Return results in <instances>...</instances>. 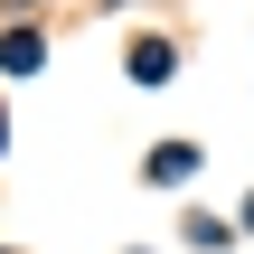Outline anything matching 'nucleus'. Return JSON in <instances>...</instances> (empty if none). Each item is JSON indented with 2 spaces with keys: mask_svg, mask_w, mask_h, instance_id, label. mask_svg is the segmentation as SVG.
I'll use <instances>...</instances> for the list:
<instances>
[{
  "mask_svg": "<svg viewBox=\"0 0 254 254\" xmlns=\"http://www.w3.org/2000/svg\"><path fill=\"white\" fill-rule=\"evenodd\" d=\"M38 57H47V47H38V28H9V38H0V66H9V75H28Z\"/></svg>",
  "mask_w": 254,
  "mask_h": 254,
  "instance_id": "f257e3e1",
  "label": "nucleus"
},
{
  "mask_svg": "<svg viewBox=\"0 0 254 254\" xmlns=\"http://www.w3.org/2000/svg\"><path fill=\"white\" fill-rule=\"evenodd\" d=\"M132 85H170V47H160V38L132 47Z\"/></svg>",
  "mask_w": 254,
  "mask_h": 254,
  "instance_id": "f03ea898",
  "label": "nucleus"
},
{
  "mask_svg": "<svg viewBox=\"0 0 254 254\" xmlns=\"http://www.w3.org/2000/svg\"><path fill=\"white\" fill-rule=\"evenodd\" d=\"M189 170H198V151H189V141H160V151H151V179H160V189H170V179H189Z\"/></svg>",
  "mask_w": 254,
  "mask_h": 254,
  "instance_id": "7ed1b4c3",
  "label": "nucleus"
}]
</instances>
